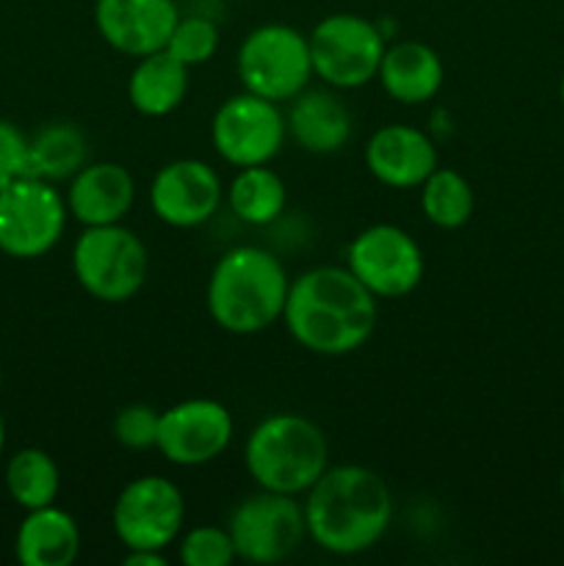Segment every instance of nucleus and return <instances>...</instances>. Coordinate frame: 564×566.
<instances>
[{"mask_svg":"<svg viewBox=\"0 0 564 566\" xmlns=\"http://www.w3.org/2000/svg\"><path fill=\"white\" fill-rule=\"evenodd\" d=\"M282 321L304 352L346 357L374 335L376 296L348 269L318 265L291 282Z\"/></svg>","mask_w":564,"mask_h":566,"instance_id":"f257e3e1","label":"nucleus"},{"mask_svg":"<svg viewBox=\"0 0 564 566\" xmlns=\"http://www.w3.org/2000/svg\"><path fill=\"white\" fill-rule=\"evenodd\" d=\"M307 536L326 553L357 556L370 551L393 523V492L363 464H337L304 497Z\"/></svg>","mask_w":564,"mask_h":566,"instance_id":"f03ea898","label":"nucleus"},{"mask_svg":"<svg viewBox=\"0 0 564 566\" xmlns=\"http://www.w3.org/2000/svg\"><path fill=\"white\" fill-rule=\"evenodd\" d=\"M291 280L280 258L260 247H236L219 258L208 280L210 318L230 335H258L285 313Z\"/></svg>","mask_w":564,"mask_h":566,"instance_id":"7ed1b4c3","label":"nucleus"},{"mask_svg":"<svg viewBox=\"0 0 564 566\" xmlns=\"http://www.w3.org/2000/svg\"><path fill=\"white\" fill-rule=\"evenodd\" d=\"M243 462L260 490L282 495H307L330 468L326 434L296 412H276L260 420L247 437Z\"/></svg>","mask_w":564,"mask_h":566,"instance_id":"20e7f679","label":"nucleus"},{"mask_svg":"<svg viewBox=\"0 0 564 566\" xmlns=\"http://www.w3.org/2000/svg\"><path fill=\"white\" fill-rule=\"evenodd\" d=\"M72 271L88 296L105 304H122L147 282L149 254L142 238L127 227H86L72 249Z\"/></svg>","mask_w":564,"mask_h":566,"instance_id":"39448f33","label":"nucleus"},{"mask_svg":"<svg viewBox=\"0 0 564 566\" xmlns=\"http://www.w3.org/2000/svg\"><path fill=\"white\" fill-rule=\"evenodd\" d=\"M236 70L247 92L271 103H288L302 94L313 77L307 36L282 22L254 28L238 48Z\"/></svg>","mask_w":564,"mask_h":566,"instance_id":"423d86ee","label":"nucleus"},{"mask_svg":"<svg viewBox=\"0 0 564 566\" xmlns=\"http://www.w3.org/2000/svg\"><path fill=\"white\" fill-rule=\"evenodd\" d=\"M313 75L332 88H359L379 72L387 44L379 25L359 14H330L310 31Z\"/></svg>","mask_w":564,"mask_h":566,"instance_id":"0eeeda50","label":"nucleus"},{"mask_svg":"<svg viewBox=\"0 0 564 566\" xmlns=\"http://www.w3.org/2000/svg\"><path fill=\"white\" fill-rule=\"evenodd\" d=\"M66 199L42 177H22L0 188V252L36 260L59 243L66 227Z\"/></svg>","mask_w":564,"mask_h":566,"instance_id":"6e6552de","label":"nucleus"},{"mask_svg":"<svg viewBox=\"0 0 564 566\" xmlns=\"http://www.w3.org/2000/svg\"><path fill=\"white\" fill-rule=\"evenodd\" d=\"M227 531L236 545V556L247 564H276L299 551L307 536L304 503L296 495L260 490L238 503L230 514Z\"/></svg>","mask_w":564,"mask_h":566,"instance_id":"1a4fd4ad","label":"nucleus"},{"mask_svg":"<svg viewBox=\"0 0 564 566\" xmlns=\"http://www.w3.org/2000/svg\"><path fill=\"white\" fill-rule=\"evenodd\" d=\"M288 122L280 103L260 97L243 88V94L224 99L210 122L213 147L227 164L247 169L263 166L276 158L285 144Z\"/></svg>","mask_w":564,"mask_h":566,"instance_id":"9d476101","label":"nucleus"},{"mask_svg":"<svg viewBox=\"0 0 564 566\" xmlns=\"http://www.w3.org/2000/svg\"><path fill=\"white\" fill-rule=\"evenodd\" d=\"M111 520L127 551H166L180 536L186 501L164 475H138L119 492Z\"/></svg>","mask_w":564,"mask_h":566,"instance_id":"9b49d317","label":"nucleus"},{"mask_svg":"<svg viewBox=\"0 0 564 566\" xmlns=\"http://www.w3.org/2000/svg\"><path fill=\"white\" fill-rule=\"evenodd\" d=\"M346 269L376 298H401L424 280V252L407 230L396 224H370L354 235Z\"/></svg>","mask_w":564,"mask_h":566,"instance_id":"f8f14e48","label":"nucleus"},{"mask_svg":"<svg viewBox=\"0 0 564 566\" xmlns=\"http://www.w3.org/2000/svg\"><path fill=\"white\" fill-rule=\"evenodd\" d=\"M236 423L224 403L213 398H188L164 409L155 448L177 468H202L230 448Z\"/></svg>","mask_w":564,"mask_h":566,"instance_id":"ddd939ff","label":"nucleus"},{"mask_svg":"<svg viewBox=\"0 0 564 566\" xmlns=\"http://www.w3.org/2000/svg\"><path fill=\"white\" fill-rule=\"evenodd\" d=\"M224 188L210 164L197 158H180L160 166L149 186V205L164 224L175 230H191L213 219Z\"/></svg>","mask_w":564,"mask_h":566,"instance_id":"4468645a","label":"nucleus"},{"mask_svg":"<svg viewBox=\"0 0 564 566\" xmlns=\"http://www.w3.org/2000/svg\"><path fill=\"white\" fill-rule=\"evenodd\" d=\"M177 20H180V11L175 0H97L94 3V25L103 42L130 59L164 50Z\"/></svg>","mask_w":564,"mask_h":566,"instance_id":"2eb2a0df","label":"nucleus"},{"mask_svg":"<svg viewBox=\"0 0 564 566\" xmlns=\"http://www.w3.org/2000/svg\"><path fill=\"white\" fill-rule=\"evenodd\" d=\"M365 166L387 188H420L437 169V147L412 125H385L365 144Z\"/></svg>","mask_w":564,"mask_h":566,"instance_id":"dca6fc26","label":"nucleus"},{"mask_svg":"<svg viewBox=\"0 0 564 566\" xmlns=\"http://www.w3.org/2000/svg\"><path fill=\"white\" fill-rule=\"evenodd\" d=\"M136 202V180L122 164H86L70 180L66 210L83 227L119 224Z\"/></svg>","mask_w":564,"mask_h":566,"instance_id":"f3484780","label":"nucleus"},{"mask_svg":"<svg viewBox=\"0 0 564 566\" xmlns=\"http://www.w3.org/2000/svg\"><path fill=\"white\" fill-rule=\"evenodd\" d=\"M387 97L401 105H424L442 88V59L424 42H396L382 55L379 72Z\"/></svg>","mask_w":564,"mask_h":566,"instance_id":"a211bd4d","label":"nucleus"},{"mask_svg":"<svg viewBox=\"0 0 564 566\" xmlns=\"http://www.w3.org/2000/svg\"><path fill=\"white\" fill-rule=\"evenodd\" d=\"M291 103L285 122L299 147L313 155H332L346 147L352 138V114L341 97L324 88H304Z\"/></svg>","mask_w":564,"mask_h":566,"instance_id":"6ab92c4d","label":"nucleus"},{"mask_svg":"<svg viewBox=\"0 0 564 566\" xmlns=\"http://www.w3.org/2000/svg\"><path fill=\"white\" fill-rule=\"evenodd\" d=\"M81 542L75 517L53 503L25 514L17 528L14 551L25 566H70L81 553Z\"/></svg>","mask_w":564,"mask_h":566,"instance_id":"aec40b11","label":"nucleus"},{"mask_svg":"<svg viewBox=\"0 0 564 566\" xmlns=\"http://www.w3.org/2000/svg\"><path fill=\"white\" fill-rule=\"evenodd\" d=\"M188 94V66L180 64L169 50L142 55L127 77V99L133 108L149 119L169 116L180 108Z\"/></svg>","mask_w":564,"mask_h":566,"instance_id":"412c9836","label":"nucleus"},{"mask_svg":"<svg viewBox=\"0 0 564 566\" xmlns=\"http://www.w3.org/2000/svg\"><path fill=\"white\" fill-rule=\"evenodd\" d=\"M227 202L232 213L247 224H271L288 202L285 180L274 169H269V164L247 166L232 177L227 188Z\"/></svg>","mask_w":564,"mask_h":566,"instance_id":"4be33fe9","label":"nucleus"},{"mask_svg":"<svg viewBox=\"0 0 564 566\" xmlns=\"http://www.w3.org/2000/svg\"><path fill=\"white\" fill-rule=\"evenodd\" d=\"M6 490H9L11 501L25 512L53 506L61 490L59 464L42 448H22L9 459Z\"/></svg>","mask_w":564,"mask_h":566,"instance_id":"5701e85b","label":"nucleus"},{"mask_svg":"<svg viewBox=\"0 0 564 566\" xmlns=\"http://www.w3.org/2000/svg\"><path fill=\"white\" fill-rule=\"evenodd\" d=\"M33 177L48 182L72 180L86 166V136L70 122L44 125L31 142Z\"/></svg>","mask_w":564,"mask_h":566,"instance_id":"b1692460","label":"nucleus"},{"mask_svg":"<svg viewBox=\"0 0 564 566\" xmlns=\"http://www.w3.org/2000/svg\"><path fill=\"white\" fill-rule=\"evenodd\" d=\"M424 216L440 230H459L470 221L476 208V193L457 169L437 166L420 186Z\"/></svg>","mask_w":564,"mask_h":566,"instance_id":"393cba45","label":"nucleus"},{"mask_svg":"<svg viewBox=\"0 0 564 566\" xmlns=\"http://www.w3.org/2000/svg\"><path fill=\"white\" fill-rule=\"evenodd\" d=\"M188 70L208 64L219 50V28L208 17H180L166 48Z\"/></svg>","mask_w":564,"mask_h":566,"instance_id":"a878e982","label":"nucleus"},{"mask_svg":"<svg viewBox=\"0 0 564 566\" xmlns=\"http://www.w3.org/2000/svg\"><path fill=\"white\" fill-rule=\"evenodd\" d=\"M236 558V545L227 528L199 525L180 542V562L186 566H230Z\"/></svg>","mask_w":564,"mask_h":566,"instance_id":"bb28decb","label":"nucleus"},{"mask_svg":"<svg viewBox=\"0 0 564 566\" xmlns=\"http://www.w3.org/2000/svg\"><path fill=\"white\" fill-rule=\"evenodd\" d=\"M158 409L147 403H127L114 418V437L127 451H147L158 440Z\"/></svg>","mask_w":564,"mask_h":566,"instance_id":"cd10ccee","label":"nucleus"},{"mask_svg":"<svg viewBox=\"0 0 564 566\" xmlns=\"http://www.w3.org/2000/svg\"><path fill=\"white\" fill-rule=\"evenodd\" d=\"M22 177H33L31 142L14 122L0 119V188Z\"/></svg>","mask_w":564,"mask_h":566,"instance_id":"c85d7f7f","label":"nucleus"},{"mask_svg":"<svg viewBox=\"0 0 564 566\" xmlns=\"http://www.w3.org/2000/svg\"><path fill=\"white\" fill-rule=\"evenodd\" d=\"M164 551H127L125 566H164Z\"/></svg>","mask_w":564,"mask_h":566,"instance_id":"c756f323","label":"nucleus"},{"mask_svg":"<svg viewBox=\"0 0 564 566\" xmlns=\"http://www.w3.org/2000/svg\"><path fill=\"white\" fill-rule=\"evenodd\" d=\"M3 446H6V426H3V418H0V457H3Z\"/></svg>","mask_w":564,"mask_h":566,"instance_id":"7c9ffc66","label":"nucleus"},{"mask_svg":"<svg viewBox=\"0 0 564 566\" xmlns=\"http://www.w3.org/2000/svg\"><path fill=\"white\" fill-rule=\"evenodd\" d=\"M558 99H562V105H564V75H562V83H558Z\"/></svg>","mask_w":564,"mask_h":566,"instance_id":"2f4dec72","label":"nucleus"},{"mask_svg":"<svg viewBox=\"0 0 564 566\" xmlns=\"http://www.w3.org/2000/svg\"><path fill=\"white\" fill-rule=\"evenodd\" d=\"M558 486H562V497H564V468H562V479H558Z\"/></svg>","mask_w":564,"mask_h":566,"instance_id":"473e14b6","label":"nucleus"},{"mask_svg":"<svg viewBox=\"0 0 564 566\" xmlns=\"http://www.w3.org/2000/svg\"><path fill=\"white\" fill-rule=\"evenodd\" d=\"M0 387H3V374H0Z\"/></svg>","mask_w":564,"mask_h":566,"instance_id":"72a5a7b5","label":"nucleus"}]
</instances>
